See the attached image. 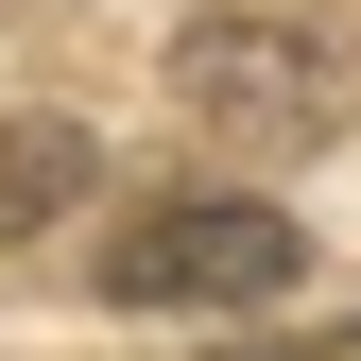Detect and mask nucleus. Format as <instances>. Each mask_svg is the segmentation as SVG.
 <instances>
[{"label": "nucleus", "mask_w": 361, "mask_h": 361, "mask_svg": "<svg viewBox=\"0 0 361 361\" xmlns=\"http://www.w3.org/2000/svg\"><path fill=\"white\" fill-rule=\"evenodd\" d=\"M310 276V241L258 190H172V207H138L104 241V293L121 310H258V293H293Z\"/></svg>", "instance_id": "1"}, {"label": "nucleus", "mask_w": 361, "mask_h": 361, "mask_svg": "<svg viewBox=\"0 0 361 361\" xmlns=\"http://www.w3.org/2000/svg\"><path fill=\"white\" fill-rule=\"evenodd\" d=\"M172 86L224 121V138H327V52L310 35H258V18H207V35H172Z\"/></svg>", "instance_id": "2"}, {"label": "nucleus", "mask_w": 361, "mask_h": 361, "mask_svg": "<svg viewBox=\"0 0 361 361\" xmlns=\"http://www.w3.org/2000/svg\"><path fill=\"white\" fill-rule=\"evenodd\" d=\"M86 172H104V138H86V121H18V138H0V258H18L35 224H69Z\"/></svg>", "instance_id": "3"}, {"label": "nucleus", "mask_w": 361, "mask_h": 361, "mask_svg": "<svg viewBox=\"0 0 361 361\" xmlns=\"http://www.w3.org/2000/svg\"><path fill=\"white\" fill-rule=\"evenodd\" d=\"M224 361H361V327H293V344H224Z\"/></svg>", "instance_id": "4"}]
</instances>
